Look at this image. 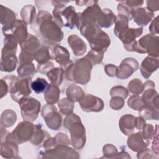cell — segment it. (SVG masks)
Returning <instances> with one entry per match:
<instances>
[{
	"label": "cell",
	"instance_id": "cell-1",
	"mask_svg": "<svg viewBox=\"0 0 159 159\" xmlns=\"http://www.w3.org/2000/svg\"><path fill=\"white\" fill-rule=\"evenodd\" d=\"M34 25L36 27L34 29V32L37 33L42 41L47 44L55 45L63 39V34L61 28L47 11H40Z\"/></svg>",
	"mask_w": 159,
	"mask_h": 159
},
{
	"label": "cell",
	"instance_id": "cell-2",
	"mask_svg": "<svg viewBox=\"0 0 159 159\" xmlns=\"http://www.w3.org/2000/svg\"><path fill=\"white\" fill-rule=\"evenodd\" d=\"M79 30L87 39L92 50L104 53L110 45V38L96 23L86 25Z\"/></svg>",
	"mask_w": 159,
	"mask_h": 159
},
{
	"label": "cell",
	"instance_id": "cell-3",
	"mask_svg": "<svg viewBox=\"0 0 159 159\" xmlns=\"http://www.w3.org/2000/svg\"><path fill=\"white\" fill-rule=\"evenodd\" d=\"M93 64L85 57L71 63L65 70V76L69 81H75L81 84H86L90 80V72Z\"/></svg>",
	"mask_w": 159,
	"mask_h": 159
},
{
	"label": "cell",
	"instance_id": "cell-4",
	"mask_svg": "<svg viewBox=\"0 0 159 159\" xmlns=\"http://www.w3.org/2000/svg\"><path fill=\"white\" fill-rule=\"evenodd\" d=\"M64 127L69 130L71 134V144L78 149L81 148L86 142L85 128L80 118L75 114L68 115L64 120Z\"/></svg>",
	"mask_w": 159,
	"mask_h": 159
},
{
	"label": "cell",
	"instance_id": "cell-5",
	"mask_svg": "<svg viewBox=\"0 0 159 159\" xmlns=\"http://www.w3.org/2000/svg\"><path fill=\"white\" fill-rule=\"evenodd\" d=\"M158 37L154 34H147L138 42H133L129 46L125 48L129 52H137L140 53H147L149 56L158 57Z\"/></svg>",
	"mask_w": 159,
	"mask_h": 159
},
{
	"label": "cell",
	"instance_id": "cell-6",
	"mask_svg": "<svg viewBox=\"0 0 159 159\" xmlns=\"http://www.w3.org/2000/svg\"><path fill=\"white\" fill-rule=\"evenodd\" d=\"M11 98L16 102H19L22 98L27 96L31 93V78L27 77L20 80L14 75L7 76L4 78Z\"/></svg>",
	"mask_w": 159,
	"mask_h": 159
},
{
	"label": "cell",
	"instance_id": "cell-7",
	"mask_svg": "<svg viewBox=\"0 0 159 159\" xmlns=\"http://www.w3.org/2000/svg\"><path fill=\"white\" fill-rule=\"evenodd\" d=\"M22 118L27 121L35 120L40 109V103L37 99L27 96L22 98L19 101Z\"/></svg>",
	"mask_w": 159,
	"mask_h": 159
},
{
	"label": "cell",
	"instance_id": "cell-8",
	"mask_svg": "<svg viewBox=\"0 0 159 159\" xmlns=\"http://www.w3.org/2000/svg\"><path fill=\"white\" fill-rule=\"evenodd\" d=\"M35 125L29 121H24L18 124L16 128L13 130L11 135H7L6 139L15 142L17 143H22L30 140L34 132Z\"/></svg>",
	"mask_w": 159,
	"mask_h": 159
},
{
	"label": "cell",
	"instance_id": "cell-9",
	"mask_svg": "<svg viewBox=\"0 0 159 159\" xmlns=\"http://www.w3.org/2000/svg\"><path fill=\"white\" fill-rule=\"evenodd\" d=\"M145 124L144 119L141 117H136L129 114L122 116L119 121L120 130L127 135H130L135 128L142 130Z\"/></svg>",
	"mask_w": 159,
	"mask_h": 159
},
{
	"label": "cell",
	"instance_id": "cell-10",
	"mask_svg": "<svg viewBox=\"0 0 159 159\" xmlns=\"http://www.w3.org/2000/svg\"><path fill=\"white\" fill-rule=\"evenodd\" d=\"M42 116L44 118L47 126L52 130H58L60 127L61 117L55 106L52 104L45 106L42 111Z\"/></svg>",
	"mask_w": 159,
	"mask_h": 159
},
{
	"label": "cell",
	"instance_id": "cell-11",
	"mask_svg": "<svg viewBox=\"0 0 159 159\" xmlns=\"http://www.w3.org/2000/svg\"><path fill=\"white\" fill-rule=\"evenodd\" d=\"M26 23H25L23 20L16 19L14 23L8 28H2L3 34L7 32L11 31V34L7 35H12L17 42L20 45L26 39L28 35L27 34V29Z\"/></svg>",
	"mask_w": 159,
	"mask_h": 159
},
{
	"label": "cell",
	"instance_id": "cell-12",
	"mask_svg": "<svg viewBox=\"0 0 159 159\" xmlns=\"http://www.w3.org/2000/svg\"><path fill=\"white\" fill-rule=\"evenodd\" d=\"M139 68L138 62L132 58H127L122 60L120 66L117 68L116 76L121 80L130 76Z\"/></svg>",
	"mask_w": 159,
	"mask_h": 159
},
{
	"label": "cell",
	"instance_id": "cell-13",
	"mask_svg": "<svg viewBox=\"0 0 159 159\" xmlns=\"http://www.w3.org/2000/svg\"><path fill=\"white\" fill-rule=\"evenodd\" d=\"M80 105L85 112H99L104 107L102 101L91 94L84 95L83 98L79 101Z\"/></svg>",
	"mask_w": 159,
	"mask_h": 159
},
{
	"label": "cell",
	"instance_id": "cell-14",
	"mask_svg": "<svg viewBox=\"0 0 159 159\" xmlns=\"http://www.w3.org/2000/svg\"><path fill=\"white\" fill-rule=\"evenodd\" d=\"M131 17L134 18V21L139 25L145 26L153 17V13L149 11L146 8H134L130 11Z\"/></svg>",
	"mask_w": 159,
	"mask_h": 159
},
{
	"label": "cell",
	"instance_id": "cell-15",
	"mask_svg": "<svg viewBox=\"0 0 159 159\" xmlns=\"http://www.w3.org/2000/svg\"><path fill=\"white\" fill-rule=\"evenodd\" d=\"M52 58L61 65V67L65 69L72 61L70 60V53L67 49L60 45H56L52 49Z\"/></svg>",
	"mask_w": 159,
	"mask_h": 159
},
{
	"label": "cell",
	"instance_id": "cell-16",
	"mask_svg": "<svg viewBox=\"0 0 159 159\" xmlns=\"http://www.w3.org/2000/svg\"><path fill=\"white\" fill-rule=\"evenodd\" d=\"M149 143L150 142L143 138L142 132L130 134L127 140L128 147L134 152H139L143 150Z\"/></svg>",
	"mask_w": 159,
	"mask_h": 159
},
{
	"label": "cell",
	"instance_id": "cell-17",
	"mask_svg": "<svg viewBox=\"0 0 159 159\" xmlns=\"http://www.w3.org/2000/svg\"><path fill=\"white\" fill-rule=\"evenodd\" d=\"M158 68V58L151 56L147 57L140 66V71L142 76L147 79L151 74Z\"/></svg>",
	"mask_w": 159,
	"mask_h": 159
},
{
	"label": "cell",
	"instance_id": "cell-18",
	"mask_svg": "<svg viewBox=\"0 0 159 159\" xmlns=\"http://www.w3.org/2000/svg\"><path fill=\"white\" fill-rule=\"evenodd\" d=\"M116 16L109 9H104L99 11L97 16V22L101 27L107 28L111 27L115 22Z\"/></svg>",
	"mask_w": 159,
	"mask_h": 159
},
{
	"label": "cell",
	"instance_id": "cell-19",
	"mask_svg": "<svg viewBox=\"0 0 159 159\" xmlns=\"http://www.w3.org/2000/svg\"><path fill=\"white\" fill-rule=\"evenodd\" d=\"M68 42L76 56L83 55L86 51V45L81 39L76 35H71L68 38Z\"/></svg>",
	"mask_w": 159,
	"mask_h": 159
},
{
	"label": "cell",
	"instance_id": "cell-20",
	"mask_svg": "<svg viewBox=\"0 0 159 159\" xmlns=\"http://www.w3.org/2000/svg\"><path fill=\"white\" fill-rule=\"evenodd\" d=\"M129 19L126 16L121 14H119L117 17H116V20L114 22L116 25L114 29V32L120 39H121V38L129 29Z\"/></svg>",
	"mask_w": 159,
	"mask_h": 159
},
{
	"label": "cell",
	"instance_id": "cell-21",
	"mask_svg": "<svg viewBox=\"0 0 159 159\" xmlns=\"http://www.w3.org/2000/svg\"><path fill=\"white\" fill-rule=\"evenodd\" d=\"M20 47L22 51H25L34 55V53L40 48V43L36 37L32 34H29L28 35V38H27V39L20 44Z\"/></svg>",
	"mask_w": 159,
	"mask_h": 159
},
{
	"label": "cell",
	"instance_id": "cell-22",
	"mask_svg": "<svg viewBox=\"0 0 159 159\" xmlns=\"http://www.w3.org/2000/svg\"><path fill=\"white\" fill-rule=\"evenodd\" d=\"M1 7V23L4 24L2 28H8L16 20V14L12 10L4 7L2 5Z\"/></svg>",
	"mask_w": 159,
	"mask_h": 159
},
{
	"label": "cell",
	"instance_id": "cell-23",
	"mask_svg": "<svg viewBox=\"0 0 159 159\" xmlns=\"http://www.w3.org/2000/svg\"><path fill=\"white\" fill-rule=\"evenodd\" d=\"M60 96V91L57 86L49 84L44 93V98L48 104L53 105L58 102Z\"/></svg>",
	"mask_w": 159,
	"mask_h": 159
},
{
	"label": "cell",
	"instance_id": "cell-24",
	"mask_svg": "<svg viewBox=\"0 0 159 159\" xmlns=\"http://www.w3.org/2000/svg\"><path fill=\"white\" fill-rule=\"evenodd\" d=\"M142 32L143 29L142 27L137 29H129L120 39L124 43V47L130 45L133 42H134L135 39L139 37L142 34Z\"/></svg>",
	"mask_w": 159,
	"mask_h": 159
},
{
	"label": "cell",
	"instance_id": "cell-25",
	"mask_svg": "<svg viewBox=\"0 0 159 159\" xmlns=\"http://www.w3.org/2000/svg\"><path fill=\"white\" fill-rule=\"evenodd\" d=\"M66 96L68 98L73 102L80 101L84 96V93L82 89L76 85L72 84L66 89Z\"/></svg>",
	"mask_w": 159,
	"mask_h": 159
},
{
	"label": "cell",
	"instance_id": "cell-26",
	"mask_svg": "<svg viewBox=\"0 0 159 159\" xmlns=\"http://www.w3.org/2000/svg\"><path fill=\"white\" fill-rule=\"evenodd\" d=\"M17 64L15 55H9L1 58V71L10 72L14 70Z\"/></svg>",
	"mask_w": 159,
	"mask_h": 159
},
{
	"label": "cell",
	"instance_id": "cell-27",
	"mask_svg": "<svg viewBox=\"0 0 159 159\" xmlns=\"http://www.w3.org/2000/svg\"><path fill=\"white\" fill-rule=\"evenodd\" d=\"M64 71L61 68H55L47 73V76L52 84L58 86L63 80Z\"/></svg>",
	"mask_w": 159,
	"mask_h": 159
},
{
	"label": "cell",
	"instance_id": "cell-28",
	"mask_svg": "<svg viewBox=\"0 0 159 159\" xmlns=\"http://www.w3.org/2000/svg\"><path fill=\"white\" fill-rule=\"evenodd\" d=\"M35 8L32 6H26L23 7L21 11V16L22 20L29 24H32V22L35 20Z\"/></svg>",
	"mask_w": 159,
	"mask_h": 159
},
{
	"label": "cell",
	"instance_id": "cell-29",
	"mask_svg": "<svg viewBox=\"0 0 159 159\" xmlns=\"http://www.w3.org/2000/svg\"><path fill=\"white\" fill-rule=\"evenodd\" d=\"M34 58L39 64L46 63L49 60L52 59V57L50 55L48 48L45 46L40 47V48L34 53Z\"/></svg>",
	"mask_w": 159,
	"mask_h": 159
},
{
	"label": "cell",
	"instance_id": "cell-30",
	"mask_svg": "<svg viewBox=\"0 0 159 159\" xmlns=\"http://www.w3.org/2000/svg\"><path fill=\"white\" fill-rule=\"evenodd\" d=\"M37 70L33 63H27L20 64L17 69V73L20 78H24L28 76H32L35 73Z\"/></svg>",
	"mask_w": 159,
	"mask_h": 159
},
{
	"label": "cell",
	"instance_id": "cell-31",
	"mask_svg": "<svg viewBox=\"0 0 159 159\" xmlns=\"http://www.w3.org/2000/svg\"><path fill=\"white\" fill-rule=\"evenodd\" d=\"M48 133L46 131L43 130L41 129L40 125H35L34 132L30 139V142L34 145H39L43 141L44 138H45V135H47Z\"/></svg>",
	"mask_w": 159,
	"mask_h": 159
},
{
	"label": "cell",
	"instance_id": "cell-32",
	"mask_svg": "<svg viewBox=\"0 0 159 159\" xmlns=\"http://www.w3.org/2000/svg\"><path fill=\"white\" fill-rule=\"evenodd\" d=\"M49 84L43 78H37L34 82L31 84V88L37 94H40L45 92L48 88Z\"/></svg>",
	"mask_w": 159,
	"mask_h": 159
},
{
	"label": "cell",
	"instance_id": "cell-33",
	"mask_svg": "<svg viewBox=\"0 0 159 159\" xmlns=\"http://www.w3.org/2000/svg\"><path fill=\"white\" fill-rule=\"evenodd\" d=\"M58 107L60 108V112L62 114L68 116L71 114L73 112L74 107L73 102L70 100L68 98H63L58 102Z\"/></svg>",
	"mask_w": 159,
	"mask_h": 159
},
{
	"label": "cell",
	"instance_id": "cell-34",
	"mask_svg": "<svg viewBox=\"0 0 159 159\" xmlns=\"http://www.w3.org/2000/svg\"><path fill=\"white\" fill-rule=\"evenodd\" d=\"M129 91L134 95H139L143 89V84L139 79H134L128 84Z\"/></svg>",
	"mask_w": 159,
	"mask_h": 159
},
{
	"label": "cell",
	"instance_id": "cell-35",
	"mask_svg": "<svg viewBox=\"0 0 159 159\" xmlns=\"http://www.w3.org/2000/svg\"><path fill=\"white\" fill-rule=\"evenodd\" d=\"M2 115L4 116V120L1 121V125H4L5 127L12 126L16 120V114L13 111L7 110Z\"/></svg>",
	"mask_w": 159,
	"mask_h": 159
},
{
	"label": "cell",
	"instance_id": "cell-36",
	"mask_svg": "<svg viewBox=\"0 0 159 159\" xmlns=\"http://www.w3.org/2000/svg\"><path fill=\"white\" fill-rule=\"evenodd\" d=\"M128 106L134 110H140L144 106V103L142 98L139 95H134L131 96L127 101Z\"/></svg>",
	"mask_w": 159,
	"mask_h": 159
},
{
	"label": "cell",
	"instance_id": "cell-37",
	"mask_svg": "<svg viewBox=\"0 0 159 159\" xmlns=\"http://www.w3.org/2000/svg\"><path fill=\"white\" fill-rule=\"evenodd\" d=\"M103 54L104 53H102L98 52L91 50L90 52H88L85 58L88 59L89 61H90L92 64L96 65L101 63L103 57Z\"/></svg>",
	"mask_w": 159,
	"mask_h": 159
},
{
	"label": "cell",
	"instance_id": "cell-38",
	"mask_svg": "<svg viewBox=\"0 0 159 159\" xmlns=\"http://www.w3.org/2000/svg\"><path fill=\"white\" fill-rule=\"evenodd\" d=\"M119 94H120V96L123 99H125L128 95L127 90L123 86H115L111 89V96H119Z\"/></svg>",
	"mask_w": 159,
	"mask_h": 159
},
{
	"label": "cell",
	"instance_id": "cell-39",
	"mask_svg": "<svg viewBox=\"0 0 159 159\" xmlns=\"http://www.w3.org/2000/svg\"><path fill=\"white\" fill-rule=\"evenodd\" d=\"M110 104L111 107L114 110H119L123 107L124 101L123 98L119 96H113L110 101Z\"/></svg>",
	"mask_w": 159,
	"mask_h": 159
},
{
	"label": "cell",
	"instance_id": "cell-40",
	"mask_svg": "<svg viewBox=\"0 0 159 159\" xmlns=\"http://www.w3.org/2000/svg\"><path fill=\"white\" fill-rule=\"evenodd\" d=\"M34 59V55L31 54L29 52L22 51L19 55V63L20 64L22 63H30L32 61H33Z\"/></svg>",
	"mask_w": 159,
	"mask_h": 159
},
{
	"label": "cell",
	"instance_id": "cell-41",
	"mask_svg": "<svg viewBox=\"0 0 159 159\" xmlns=\"http://www.w3.org/2000/svg\"><path fill=\"white\" fill-rule=\"evenodd\" d=\"M53 67L54 65L52 62L47 61L42 64H39L37 66V70L40 73H46L49 71V70H51Z\"/></svg>",
	"mask_w": 159,
	"mask_h": 159
},
{
	"label": "cell",
	"instance_id": "cell-42",
	"mask_svg": "<svg viewBox=\"0 0 159 159\" xmlns=\"http://www.w3.org/2000/svg\"><path fill=\"white\" fill-rule=\"evenodd\" d=\"M117 68V67L116 66L110 64V65H107L105 66V70L108 76L112 77V76H116Z\"/></svg>",
	"mask_w": 159,
	"mask_h": 159
},
{
	"label": "cell",
	"instance_id": "cell-43",
	"mask_svg": "<svg viewBox=\"0 0 159 159\" xmlns=\"http://www.w3.org/2000/svg\"><path fill=\"white\" fill-rule=\"evenodd\" d=\"M151 33L158 34V16L156 17L150 26Z\"/></svg>",
	"mask_w": 159,
	"mask_h": 159
}]
</instances>
